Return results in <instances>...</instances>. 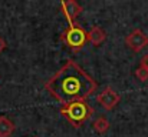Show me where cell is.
Wrapping results in <instances>:
<instances>
[{"instance_id":"6da1fadb","label":"cell","mask_w":148,"mask_h":137,"mask_svg":"<svg viewBox=\"0 0 148 137\" xmlns=\"http://www.w3.org/2000/svg\"><path fill=\"white\" fill-rule=\"evenodd\" d=\"M45 87L65 106L73 101L85 100L97 90L98 84L86 72H84V69H81L79 64L69 60L48 80Z\"/></svg>"},{"instance_id":"7a4b0ae2","label":"cell","mask_w":148,"mask_h":137,"mask_svg":"<svg viewBox=\"0 0 148 137\" xmlns=\"http://www.w3.org/2000/svg\"><path fill=\"white\" fill-rule=\"evenodd\" d=\"M60 114L75 129H78V127L82 126V123H85L94 114V110H92V107L85 100H82V101H73V103L62 106Z\"/></svg>"},{"instance_id":"3957f363","label":"cell","mask_w":148,"mask_h":137,"mask_svg":"<svg viewBox=\"0 0 148 137\" xmlns=\"http://www.w3.org/2000/svg\"><path fill=\"white\" fill-rule=\"evenodd\" d=\"M62 39L71 49H81L88 42V33L78 24H71L68 30L62 34Z\"/></svg>"},{"instance_id":"277c9868","label":"cell","mask_w":148,"mask_h":137,"mask_svg":"<svg viewBox=\"0 0 148 137\" xmlns=\"http://www.w3.org/2000/svg\"><path fill=\"white\" fill-rule=\"evenodd\" d=\"M125 45L128 46L132 51L140 53L141 50H144L148 46V36L141 29H135L125 37Z\"/></svg>"},{"instance_id":"5b68a950","label":"cell","mask_w":148,"mask_h":137,"mask_svg":"<svg viewBox=\"0 0 148 137\" xmlns=\"http://www.w3.org/2000/svg\"><path fill=\"white\" fill-rule=\"evenodd\" d=\"M97 101L101 104V107H103L105 110H112L121 101V96L112 87L108 86V87H105V90L101 91L97 96Z\"/></svg>"},{"instance_id":"8992f818","label":"cell","mask_w":148,"mask_h":137,"mask_svg":"<svg viewBox=\"0 0 148 137\" xmlns=\"http://www.w3.org/2000/svg\"><path fill=\"white\" fill-rule=\"evenodd\" d=\"M60 10L65 14V17L68 19L69 26H71V24H75L73 20L82 11V6L78 4L75 0H65V1H60Z\"/></svg>"},{"instance_id":"52a82bcc","label":"cell","mask_w":148,"mask_h":137,"mask_svg":"<svg viewBox=\"0 0 148 137\" xmlns=\"http://www.w3.org/2000/svg\"><path fill=\"white\" fill-rule=\"evenodd\" d=\"M106 39V33L99 27V26H94L89 32H88V40L94 46H101Z\"/></svg>"},{"instance_id":"ba28073f","label":"cell","mask_w":148,"mask_h":137,"mask_svg":"<svg viewBox=\"0 0 148 137\" xmlns=\"http://www.w3.org/2000/svg\"><path fill=\"white\" fill-rule=\"evenodd\" d=\"M13 132H14V124L6 116H0V137H10Z\"/></svg>"},{"instance_id":"9c48e42d","label":"cell","mask_w":148,"mask_h":137,"mask_svg":"<svg viewBox=\"0 0 148 137\" xmlns=\"http://www.w3.org/2000/svg\"><path fill=\"white\" fill-rule=\"evenodd\" d=\"M109 121H108V119L105 117V116H101L98 117L95 121H94V129H95V132L99 133V134H103V133H106L108 130H109Z\"/></svg>"},{"instance_id":"30bf717a","label":"cell","mask_w":148,"mask_h":137,"mask_svg":"<svg viewBox=\"0 0 148 137\" xmlns=\"http://www.w3.org/2000/svg\"><path fill=\"white\" fill-rule=\"evenodd\" d=\"M135 77H137L138 80H141V82H147L148 80V70L140 66V67L135 70Z\"/></svg>"},{"instance_id":"8fae6325","label":"cell","mask_w":148,"mask_h":137,"mask_svg":"<svg viewBox=\"0 0 148 137\" xmlns=\"http://www.w3.org/2000/svg\"><path fill=\"white\" fill-rule=\"evenodd\" d=\"M140 66L148 70V54H145V56H144V57L141 59V63H140Z\"/></svg>"},{"instance_id":"7c38bea8","label":"cell","mask_w":148,"mask_h":137,"mask_svg":"<svg viewBox=\"0 0 148 137\" xmlns=\"http://www.w3.org/2000/svg\"><path fill=\"white\" fill-rule=\"evenodd\" d=\"M6 42H4V39H3V37H0V53H1V51H3V50H4V49H6Z\"/></svg>"}]
</instances>
